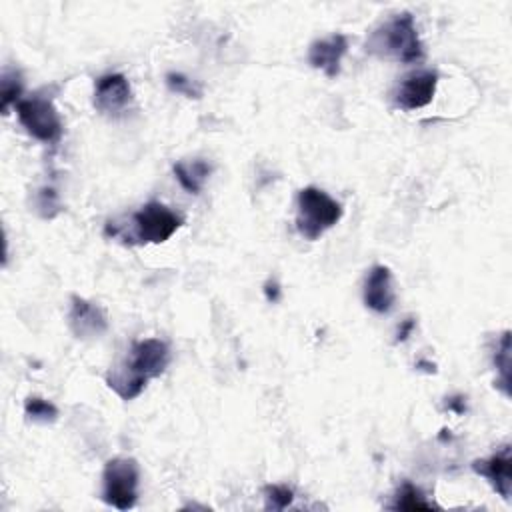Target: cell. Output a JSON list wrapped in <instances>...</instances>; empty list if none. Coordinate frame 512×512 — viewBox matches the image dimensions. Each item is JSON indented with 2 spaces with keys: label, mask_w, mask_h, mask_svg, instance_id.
<instances>
[{
  "label": "cell",
  "mask_w": 512,
  "mask_h": 512,
  "mask_svg": "<svg viewBox=\"0 0 512 512\" xmlns=\"http://www.w3.org/2000/svg\"><path fill=\"white\" fill-rule=\"evenodd\" d=\"M168 364L170 348L162 338L136 340L128 352V358L106 374V384L128 402L140 396L152 378L162 376Z\"/></svg>",
  "instance_id": "cell-1"
},
{
  "label": "cell",
  "mask_w": 512,
  "mask_h": 512,
  "mask_svg": "<svg viewBox=\"0 0 512 512\" xmlns=\"http://www.w3.org/2000/svg\"><path fill=\"white\" fill-rule=\"evenodd\" d=\"M366 50L378 58L396 60L402 64L424 60V44L410 12L394 14L374 28L366 40Z\"/></svg>",
  "instance_id": "cell-2"
},
{
  "label": "cell",
  "mask_w": 512,
  "mask_h": 512,
  "mask_svg": "<svg viewBox=\"0 0 512 512\" xmlns=\"http://www.w3.org/2000/svg\"><path fill=\"white\" fill-rule=\"evenodd\" d=\"M342 214V204L316 186H306L296 196V230L308 242L318 240L334 228Z\"/></svg>",
  "instance_id": "cell-3"
},
{
  "label": "cell",
  "mask_w": 512,
  "mask_h": 512,
  "mask_svg": "<svg viewBox=\"0 0 512 512\" xmlns=\"http://www.w3.org/2000/svg\"><path fill=\"white\" fill-rule=\"evenodd\" d=\"M182 226V218L158 200L146 202L130 216V230L120 234L126 244H162Z\"/></svg>",
  "instance_id": "cell-4"
},
{
  "label": "cell",
  "mask_w": 512,
  "mask_h": 512,
  "mask_svg": "<svg viewBox=\"0 0 512 512\" xmlns=\"http://www.w3.org/2000/svg\"><path fill=\"white\" fill-rule=\"evenodd\" d=\"M140 466L134 458L116 456L102 470V500L116 510H130L138 500Z\"/></svg>",
  "instance_id": "cell-5"
},
{
  "label": "cell",
  "mask_w": 512,
  "mask_h": 512,
  "mask_svg": "<svg viewBox=\"0 0 512 512\" xmlns=\"http://www.w3.org/2000/svg\"><path fill=\"white\" fill-rule=\"evenodd\" d=\"M14 108L18 122L32 138L44 144H56L62 138V118L52 100L42 96L22 98Z\"/></svg>",
  "instance_id": "cell-6"
},
{
  "label": "cell",
  "mask_w": 512,
  "mask_h": 512,
  "mask_svg": "<svg viewBox=\"0 0 512 512\" xmlns=\"http://www.w3.org/2000/svg\"><path fill=\"white\" fill-rule=\"evenodd\" d=\"M66 320L72 336L78 340H94L108 330V316L104 308L76 294L70 296Z\"/></svg>",
  "instance_id": "cell-7"
},
{
  "label": "cell",
  "mask_w": 512,
  "mask_h": 512,
  "mask_svg": "<svg viewBox=\"0 0 512 512\" xmlns=\"http://www.w3.org/2000/svg\"><path fill=\"white\" fill-rule=\"evenodd\" d=\"M438 86V70L424 68V70H414L406 74L396 92H394V102L402 110H418L424 108L432 102Z\"/></svg>",
  "instance_id": "cell-8"
},
{
  "label": "cell",
  "mask_w": 512,
  "mask_h": 512,
  "mask_svg": "<svg viewBox=\"0 0 512 512\" xmlns=\"http://www.w3.org/2000/svg\"><path fill=\"white\" fill-rule=\"evenodd\" d=\"M94 108L104 116H116L132 102V88L124 74H102L94 82Z\"/></svg>",
  "instance_id": "cell-9"
},
{
  "label": "cell",
  "mask_w": 512,
  "mask_h": 512,
  "mask_svg": "<svg viewBox=\"0 0 512 512\" xmlns=\"http://www.w3.org/2000/svg\"><path fill=\"white\" fill-rule=\"evenodd\" d=\"M472 470L486 478V482L492 486V490L502 496L504 500H510L512 492V448L510 444H504L488 458H480L472 462Z\"/></svg>",
  "instance_id": "cell-10"
},
{
  "label": "cell",
  "mask_w": 512,
  "mask_h": 512,
  "mask_svg": "<svg viewBox=\"0 0 512 512\" xmlns=\"http://www.w3.org/2000/svg\"><path fill=\"white\" fill-rule=\"evenodd\" d=\"M366 308H370L376 314H388L392 312L396 304V292H394V278L388 266L374 264L364 280V292H362Z\"/></svg>",
  "instance_id": "cell-11"
},
{
  "label": "cell",
  "mask_w": 512,
  "mask_h": 512,
  "mask_svg": "<svg viewBox=\"0 0 512 512\" xmlns=\"http://www.w3.org/2000/svg\"><path fill=\"white\" fill-rule=\"evenodd\" d=\"M348 52V38L340 32L330 34L326 38L314 40L308 48V64L328 78H336L340 74L342 58Z\"/></svg>",
  "instance_id": "cell-12"
},
{
  "label": "cell",
  "mask_w": 512,
  "mask_h": 512,
  "mask_svg": "<svg viewBox=\"0 0 512 512\" xmlns=\"http://www.w3.org/2000/svg\"><path fill=\"white\" fill-rule=\"evenodd\" d=\"M172 172L176 176V180L180 182V186L190 192V194H200V190L204 188L212 166L202 160V158H194V160H178L172 166Z\"/></svg>",
  "instance_id": "cell-13"
},
{
  "label": "cell",
  "mask_w": 512,
  "mask_h": 512,
  "mask_svg": "<svg viewBox=\"0 0 512 512\" xmlns=\"http://www.w3.org/2000/svg\"><path fill=\"white\" fill-rule=\"evenodd\" d=\"M494 368L498 372L496 386L508 398L510 396V332L508 330L502 332V336H500V340L496 344Z\"/></svg>",
  "instance_id": "cell-14"
},
{
  "label": "cell",
  "mask_w": 512,
  "mask_h": 512,
  "mask_svg": "<svg viewBox=\"0 0 512 512\" xmlns=\"http://www.w3.org/2000/svg\"><path fill=\"white\" fill-rule=\"evenodd\" d=\"M24 414L34 424H52L60 416L56 404L46 400V398H40V396H28L26 398Z\"/></svg>",
  "instance_id": "cell-15"
},
{
  "label": "cell",
  "mask_w": 512,
  "mask_h": 512,
  "mask_svg": "<svg viewBox=\"0 0 512 512\" xmlns=\"http://www.w3.org/2000/svg\"><path fill=\"white\" fill-rule=\"evenodd\" d=\"M392 508L394 510H432L434 504L426 500V496L418 486H414L412 482H404L396 492Z\"/></svg>",
  "instance_id": "cell-16"
},
{
  "label": "cell",
  "mask_w": 512,
  "mask_h": 512,
  "mask_svg": "<svg viewBox=\"0 0 512 512\" xmlns=\"http://www.w3.org/2000/svg\"><path fill=\"white\" fill-rule=\"evenodd\" d=\"M0 94H2V114H8L10 106H16L22 98V76L16 70H4L0 80Z\"/></svg>",
  "instance_id": "cell-17"
},
{
  "label": "cell",
  "mask_w": 512,
  "mask_h": 512,
  "mask_svg": "<svg viewBox=\"0 0 512 512\" xmlns=\"http://www.w3.org/2000/svg\"><path fill=\"white\" fill-rule=\"evenodd\" d=\"M34 212L44 218V220H52L62 212V204L58 198V192L50 186H44L36 192L34 196Z\"/></svg>",
  "instance_id": "cell-18"
},
{
  "label": "cell",
  "mask_w": 512,
  "mask_h": 512,
  "mask_svg": "<svg viewBox=\"0 0 512 512\" xmlns=\"http://www.w3.org/2000/svg\"><path fill=\"white\" fill-rule=\"evenodd\" d=\"M262 494L266 510H284L294 500V490L288 484H266Z\"/></svg>",
  "instance_id": "cell-19"
},
{
  "label": "cell",
  "mask_w": 512,
  "mask_h": 512,
  "mask_svg": "<svg viewBox=\"0 0 512 512\" xmlns=\"http://www.w3.org/2000/svg\"><path fill=\"white\" fill-rule=\"evenodd\" d=\"M166 84L172 92L182 94L186 98H200V94H202V90L190 78H186L184 74H178V72L166 74Z\"/></svg>",
  "instance_id": "cell-20"
},
{
  "label": "cell",
  "mask_w": 512,
  "mask_h": 512,
  "mask_svg": "<svg viewBox=\"0 0 512 512\" xmlns=\"http://www.w3.org/2000/svg\"><path fill=\"white\" fill-rule=\"evenodd\" d=\"M412 328H414V320H406L404 324H402V328L398 330V336H396V342H404L406 338H408V334L412 332Z\"/></svg>",
  "instance_id": "cell-21"
},
{
  "label": "cell",
  "mask_w": 512,
  "mask_h": 512,
  "mask_svg": "<svg viewBox=\"0 0 512 512\" xmlns=\"http://www.w3.org/2000/svg\"><path fill=\"white\" fill-rule=\"evenodd\" d=\"M264 292H266V298H268L270 302H276V300H278L280 290H278V284H276V282H268V284L264 286Z\"/></svg>",
  "instance_id": "cell-22"
}]
</instances>
